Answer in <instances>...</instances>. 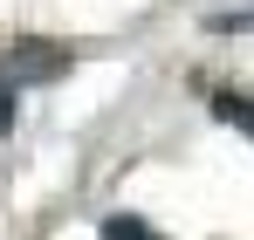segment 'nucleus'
<instances>
[{"label": "nucleus", "instance_id": "nucleus-1", "mask_svg": "<svg viewBox=\"0 0 254 240\" xmlns=\"http://www.w3.org/2000/svg\"><path fill=\"white\" fill-rule=\"evenodd\" d=\"M69 69V55L55 48V41H14V55H7V76L14 82H48Z\"/></svg>", "mask_w": 254, "mask_h": 240}, {"label": "nucleus", "instance_id": "nucleus-3", "mask_svg": "<svg viewBox=\"0 0 254 240\" xmlns=\"http://www.w3.org/2000/svg\"><path fill=\"white\" fill-rule=\"evenodd\" d=\"M103 240H158V234H151L137 213H110V220H103Z\"/></svg>", "mask_w": 254, "mask_h": 240}, {"label": "nucleus", "instance_id": "nucleus-4", "mask_svg": "<svg viewBox=\"0 0 254 240\" xmlns=\"http://www.w3.org/2000/svg\"><path fill=\"white\" fill-rule=\"evenodd\" d=\"M7 130H14V82L0 76V137H7Z\"/></svg>", "mask_w": 254, "mask_h": 240}, {"label": "nucleus", "instance_id": "nucleus-2", "mask_svg": "<svg viewBox=\"0 0 254 240\" xmlns=\"http://www.w3.org/2000/svg\"><path fill=\"white\" fill-rule=\"evenodd\" d=\"M213 110H220V117H227V123H241V130H248V137H254V103H241L234 89H213Z\"/></svg>", "mask_w": 254, "mask_h": 240}]
</instances>
